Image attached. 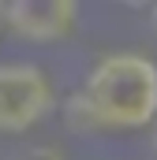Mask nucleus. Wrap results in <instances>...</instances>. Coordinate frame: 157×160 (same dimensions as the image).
Returning a JSON list of instances; mask_svg holds the SVG:
<instances>
[{"label": "nucleus", "instance_id": "nucleus-1", "mask_svg": "<svg viewBox=\"0 0 157 160\" xmlns=\"http://www.w3.org/2000/svg\"><path fill=\"white\" fill-rule=\"evenodd\" d=\"M78 112L90 127L138 130L157 116V63L138 52H109L82 82Z\"/></svg>", "mask_w": 157, "mask_h": 160}, {"label": "nucleus", "instance_id": "nucleus-2", "mask_svg": "<svg viewBox=\"0 0 157 160\" xmlns=\"http://www.w3.org/2000/svg\"><path fill=\"white\" fill-rule=\"evenodd\" d=\"M56 104L52 82L38 63H0V134H23Z\"/></svg>", "mask_w": 157, "mask_h": 160}, {"label": "nucleus", "instance_id": "nucleus-3", "mask_svg": "<svg viewBox=\"0 0 157 160\" xmlns=\"http://www.w3.org/2000/svg\"><path fill=\"white\" fill-rule=\"evenodd\" d=\"M4 19L26 41H56L71 34L78 4L75 0H15L4 8Z\"/></svg>", "mask_w": 157, "mask_h": 160}, {"label": "nucleus", "instance_id": "nucleus-4", "mask_svg": "<svg viewBox=\"0 0 157 160\" xmlns=\"http://www.w3.org/2000/svg\"><path fill=\"white\" fill-rule=\"evenodd\" d=\"M19 160H64V153L52 149V145H38V149H26Z\"/></svg>", "mask_w": 157, "mask_h": 160}, {"label": "nucleus", "instance_id": "nucleus-5", "mask_svg": "<svg viewBox=\"0 0 157 160\" xmlns=\"http://www.w3.org/2000/svg\"><path fill=\"white\" fill-rule=\"evenodd\" d=\"M0 19H4V8H0Z\"/></svg>", "mask_w": 157, "mask_h": 160}]
</instances>
